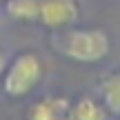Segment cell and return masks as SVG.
Instances as JSON below:
<instances>
[{
    "instance_id": "cell-6",
    "label": "cell",
    "mask_w": 120,
    "mask_h": 120,
    "mask_svg": "<svg viewBox=\"0 0 120 120\" xmlns=\"http://www.w3.org/2000/svg\"><path fill=\"white\" fill-rule=\"evenodd\" d=\"M71 113L73 120H109L111 113L107 111L100 98H94V96H82L76 102H71Z\"/></svg>"
},
{
    "instance_id": "cell-4",
    "label": "cell",
    "mask_w": 120,
    "mask_h": 120,
    "mask_svg": "<svg viewBox=\"0 0 120 120\" xmlns=\"http://www.w3.org/2000/svg\"><path fill=\"white\" fill-rule=\"evenodd\" d=\"M27 120H73L71 100L64 96H45L27 109Z\"/></svg>"
},
{
    "instance_id": "cell-8",
    "label": "cell",
    "mask_w": 120,
    "mask_h": 120,
    "mask_svg": "<svg viewBox=\"0 0 120 120\" xmlns=\"http://www.w3.org/2000/svg\"><path fill=\"white\" fill-rule=\"evenodd\" d=\"M7 62H9V58L4 56L2 51H0V80H2V76H4V69H7Z\"/></svg>"
},
{
    "instance_id": "cell-7",
    "label": "cell",
    "mask_w": 120,
    "mask_h": 120,
    "mask_svg": "<svg viewBox=\"0 0 120 120\" xmlns=\"http://www.w3.org/2000/svg\"><path fill=\"white\" fill-rule=\"evenodd\" d=\"M7 13L18 22H36L38 0H7Z\"/></svg>"
},
{
    "instance_id": "cell-1",
    "label": "cell",
    "mask_w": 120,
    "mask_h": 120,
    "mask_svg": "<svg viewBox=\"0 0 120 120\" xmlns=\"http://www.w3.org/2000/svg\"><path fill=\"white\" fill-rule=\"evenodd\" d=\"M56 47L60 56L80 64H96L102 62L111 51L109 36L102 29H62L56 38Z\"/></svg>"
},
{
    "instance_id": "cell-3",
    "label": "cell",
    "mask_w": 120,
    "mask_h": 120,
    "mask_svg": "<svg viewBox=\"0 0 120 120\" xmlns=\"http://www.w3.org/2000/svg\"><path fill=\"white\" fill-rule=\"evenodd\" d=\"M80 16L78 0H38V20L42 27L62 31L73 27Z\"/></svg>"
},
{
    "instance_id": "cell-5",
    "label": "cell",
    "mask_w": 120,
    "mask_h": 120,
    "mask_svg": "<svg viewBox=\"0 0 120 120\" xmlns=\"http://www.w3.org/2000/svg\"><path fill=\"white\" fill-rule=\"evenodd\" d=\"M98 98L111 116L120 118V71L109 73L98 85Z\"/></svg>"
},
{
    "instance_id": "cell-2",
    "label": "cell",
    "mask_w": 120,
    "mask_h": 120,
    "mask_svg": "<svg viewBox=\"0 0 120 120\" xmlns=\"http://www.w3.org/2000/svg\"><path fill=\"white\" fill-rule=\"evenodd\" d=\"M45 76V64L36 51H20L7 62L4 76L0 80L4 96L9 98H27Z\"/></svg>"
}]
</instances>
